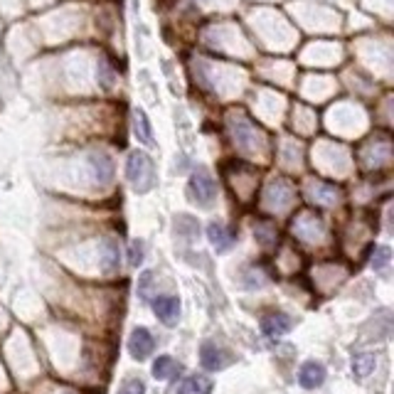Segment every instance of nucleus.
Wrapping results in <instances>:
<instances>
[{"mask_svg": "<svg viewBox=\"0 0 394 394\" xmlns=\"http://www.w3.org/2000/svg\"><path fill=\"white\" fill-rule=\"evenodd\" d=\"M254 237H257V242L261 247H271L278 235H276V227H274L271 222H259L257 230H254Z\"/></svg>", "mask_w": 394, "mask_h": 394, "instance_id": "nucleus-16", "label": "nucleus"}, {"mask_svg": "<svg viewBox=\"0 0 394 394\" xmlns=\"http://www.w3.org/2000/svg\"><path fill=\"white\" fill-rule=\"evenodd\" d=\"M261 330L269 338H281L291 330V318L283 310H271L261 318Z\"/></svg>", "mask_w": 394, "mask_h": 394, "instance_id": "nucleus-7", "label": "nucleus"}, {"mask_svg": "<svg viewBox=\"0 0 394 394\" xmlns=\"http://www.w3.org/2000/svg\"><path fill=\"white\" fill-rule=\"evenodd\" d=\"M210 392H212V382L205 375H190L175 387V394H210Z\"/></svg>", "mask_w": 394, "mask_h": 394, "instance_id": "nucleus-12", "label": "nucleus"}, {"mask_svg": "<svg viewBox=\"0 0 394 394\" xmlns=\"http://www.w3.org/2000/svg\"><path fill=\"white\" fill-rule=\"evenodd\" d=\"M313 197L318 202H323V205H335V202L340 200V193L338 188H333V185H323V183H315L313 188Z\"/></svg>", "mask_w": 394, "mask_h": 394, "instance_id": "nucleus-17", "label": "nucleus"}, {"mask_svg": "<svg viewBox=\"0 0 394 394\" xmlns=\"http://www.w3.org/2000/svg\"><path fill=\"white\" fill-rule=\"evenodd\" d=\"M101 264L106 271H116L118 266V242L111 237L101 242Z\"/></svg>", "mask_w": 394, "mask_h": 394, "instance_id": "nucleus-15", "label": "nucleus"}, {"mask_svg": "<svg viewBox=\"0 0 394 394\" xmlns=\"http://www.w3.org/2000/svg\"><path fill=\"white\" fill-rule=\"evenodd\" d=\"M372 367H375V355H357L352 360V372L357 377H367L372 372Z\"/></svg>", "mask_w": 394, "mask_h": 394, "instance_id": "nucleus-18", "label": "nucleus"}, {"mask_svg": "<svg viewBox=\"0 0 394 394\" xmlns=\"http://www.w3.org/2000/svg\"><path fill=\"white\" fill-rule=\"evenodd\" d=\"M133 118V136L138 138V143H143V146H155V136H153V126H150V118L146 113V108L136 106L131 113Z\"/></svg>", "mask_w": 394, "mask_h": 394, "instance_id": "nucleus-8", "label": "nucleus"}, {"mask_svg": "<svg viewBox=\"0 0 394 394\" xmlns=\"http://www.w3.org/2000/svg\"><path fill=\"white\" fill-rule=\"evenodd\" d=\"M143 257H146V252H143V242H141V240L131 242V247H128V264H131L133 269L141 266V264H143Z\"/></svg>", "mask_w": 394, "mask_h": 394, "instance_id": "nucleus-21", "label": "nucleus"}, {"mask_svg": "<svg viewBox=\"0 0 394 394\" xmlns=\"http://www.w3.org/2000/svg\"><path fill=\"white\" fill-rule=\"evenodd\" d=\"M89 168L98 185H106L113 180V158L106 150H91L89 153Z\"/></svg>", "mask_w": 394, "mask_h": 394, "instance_id": "nucleus-4", "label": "nucleus"}, {"mask_svg": "<svg viewBox=\"0 0 394 394\" xmlns=\"http://www.w3.org/2000/svg\"><path fill=\"white\" fill-rule=\"evenodd\" d=\"M200 362H202V367H207V370H225L230 357H227L225 350L217 347L215 343H205L200 347Z\"/></svg>", "mask_w": 394, "mask_h": 394, "instance_id": "nucleus-11", "label": "nucleus"}, {"mask_svg": "<svg viewBox=\"0 0 394 394\" xmlns=\"http://www.w3.org/2000/svg\"><path fill=\"white\" fill-rule=\"evenodd\" d=\"M118 394H146V385L141 377H128V380H123Z\"/></svg>", "mask_w": 394, "mask_h": 394, "instance_id": "nucleus-20", "label": "nucleus"}, {"mask_svg": "<svg viewBox=\"0 0 394 394\" xmlns=\"http://www.w3.org/2000/svg\"><path fill=\"white\" fill-rule=\"evenodd\" d=\"M390 259H392V252L387 247H375V252H372V257H370V264H372V269H385L387 264H390Z\"/></svg>", "mask_w": 394, "mask_h": 394, "instance_id": "nucleus-19", "label": "nucleus"}, {"mask_svg": "<svg viewBox=\"0 0 394 394\" xmlns=\"http://www.w3.org/2000/svg\"><path fill=\"white\" fill-rule=\"evenodd\" d=\"M98 74H101V84L108 89V86L113 84V72L108 69V64H106V62H101V64H98Z\"/></svg>", "mask_w": 394, "mask_h": 394, "instance_id": "nucleus-23", "label": "nucleus"}, {"mask_svg": "<svg viewBox=\"0 0 394 394\" xmlns=\"http://www.w3.org/2000/svg\"><path fill=\"white\" fill-rule=\"evenodd\" d=\"M298 382L303 390H315V387H320L325 382V367L320 365V362H313V360L305 362L298 372Z\"/></svg>", "mask_w": 394, "mask_h": 394, "instance_id": "nucleus-10", "label": "nucleus"}, {"mask_svg": "<svg viewBox=\"0 0 394 394\" xmlns=\"http://www.w3.org/2000/svg\"><path fill=\"white\" fill-rule=\"evenodd\" d=\"M153 347H155V340L148 328H136L131 333V338H128V352H131V357L138 362L146 360L150 352H153Z\"/></svg>", "mask_w": 394, "mask_h": 394, "instance_id": "nucleus-5", "label": "nucleus"}, {"mask_svg": "<svg viewBox=\"0 0 394 394\" xmlns=\"http://www.w3.org/2000/svg\"><path fill=\"white\" fill-rule=\"evenodd\" d=\"M126 180L131 183V188L136 190V193H141V195L150 193V190L155 188V183H158V173H155L153 158H150L148 153H143V150H133V153H128Z\"/></svg>", "mask_w": 394, "mask_h": 394, "instance_id": "nucleus-1", "label": "nucleus"}, {"mask_svg": "<svg viewBox=\"0 0 394 394\" xmlns=\"http://www.w3.org/2000/svg\"><path fill=\"white\" fill-rule=\"evenodd\" d=\"M175 235L183 237L188 242H195L200 237V225H197L195 217L190 215H178L175 217Z\"/></svg>", "mask_w": 394, "mask_h": 394, "instance_id": "nucleus-13", "label": "nucleus"}, {"mask_svg": "<svg viewBox=\"0 0 394 394\" xmlns=\"http://www.w3.org/2000/svg\"><path fill=\"white\" fill-rule=\"evenodd\" d=\"M207 240L212 242V247H215L217 252H230V249L235 247L237 237L227 225H222V222H212V225L207 227Z\"/></svg>", "mask_w": 394, "mask_h": 394, "instance_id": "nucleus-9", "label": "nucleus"}, {"mask_svg": "<svg viewBox=\"0 0 394 394\" xmlns=\"http://www.w3.org/2000/svg\"><path fill=\"white\" fill-rule=\"evenodd\" d=\"M180 372V362H175L170 355H160L158 360L153 362V377L155 380H170L173 375Z\"/></svg>", "mask_w": 394, "mask_h": 394, "instance_id": "nucleus-14", "label": "nucleus"}, {"mask_svg": "<svg viewBox=\"0 0 394 394\" xmlns=\"http://www.w3.org/2000/svg\"><path fill=\"white\" fill-rule=\"evenodd\" d=\"M232 136H235L237 146H240L242 150H249V153H254V150L259 148V143H261V133H259L257 128L242 116L232 118Z\"/></svg>", "mask_w": 394, "mask_h": 394, "instance_id": "nucleus-3", "label": "nucleus"}, {"mask_svg": "<svg viewBox=\"0 0 394 394\" xmlns=\"http://www.w3.org/2000/svg\"><path fill=\"white\" fill-rule=\"evenodd\" d=\"M188 197L200 207H212V202L217 200V183L212 178V173L207 168H195L188 183Z\"/></svg>", "mask_w": 394, "mask_h": 394, "instance_id": "nucleus-2", "label": "nucleus"}, {"mask_svg": "<svg viewBox=\"0 0 394 394\" xmlns=\"http://www.w3.org/2000/svg\"><path fill=\"white\" fill-rule=\"evenodd\" d=\"M150 281H153V271H146L141 276V281H138V296H141L143 300L150 298Z\"/></svg>", "mask_w": 394, "mask_h": 394, "instance_id": "nucleus-22", "label": "nucleus"}, {"mask_svg": "<svg viewBox=\"0 0 394 394\" xmlns=\"http://www.w3.org/2000/svg\"><path fill=\"white\" fill-rule=\"evenodd\" d=\"M153 313L158 315V320H163L165 325H175L180 318V300L175 296H158L153 300Z\"/></svg>", "mask_w": 394, "mask_h": 394, "instance_id": "nucleus-6", "label": "nucleus"}]
</instances>
